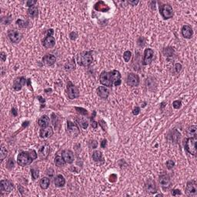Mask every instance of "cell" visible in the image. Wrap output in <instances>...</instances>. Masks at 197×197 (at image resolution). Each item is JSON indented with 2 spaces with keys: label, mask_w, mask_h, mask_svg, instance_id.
<instances>
[{
  "label": "cell",
  "mask_w": 197,
  "mask_h": 197,
  "mask_svg": "<svg viewBox=\"0 0 197 197\" xmlns=\"http://www.w3.org/2000/svg\"><path fill=\"white\" fill-rule=\"evenodd\" d=\"M100 79V83L105 86H118L121 84V74L117 70H112L109 72H102Z\"/></svg>",
  "instance_id": "1"
},
{
  "label": "cell",
  "mask_w": 197,
  "mask_h": 197,
  "mask_svg": "<svg viewBox=\"0 0 197 197\" xmlns=\"http://www.w3.org/2000/svg\"><path fill=\"white\" fill-rule=\"evenodd\" d=\"M37 157V153L35 150H30L29 152H22L17 157V163L21 166H26L30 165L34 159Z\"/></svg>",
  "instance_id": "2"
},
{
  "label": "cell",
  "mask_w": 197,
  "mask_h": 197,
  "mask_svg": "<svg viewBox=\"0 0 197 197\" xmlns=\"http://www.w3.org/2000/svg\"><path fill=\"white\" fill-rule=\"evenodd\" d=\"M93 61L92 52H83L78 55L77 62L79 65L83 66H89Z\"/></svg>",
  "instance_id": "3"
},
{
  "label": "cell",
  "mask_w": 197,
  "mask_h": 197,
  "mask_svg": "<svg viewBox=\"0 0 197 197\" xmlns=\"http://www.w3.org/2000/svg\"><path fill=\"white\" fill-rule=\"evenodd\" d=\"M196 137H191L187 139L186 144H185L187 152L193 155V156L196 155Z\"/></svg>",
  "instance_id": "4"
},
{
  "label": "cell",
  "mask_w": 197,
  "mask_h": 197,
  "mask_svg": "<svg viewBox=\"0 0 197 197\" xmlns=\"http://www.w3.org/2000/svg\"><path fill=\"white\" fill-rule=\"evenodd\" d=\"M160 14L164 19H169L173 16V10L170 5L165 4L162 6L159 9Z\"/></svg>",
  "instance_id": "5"
},
{
  "label": "cell",
  "mask_w": 197,
  "mask_h": 197,
  "mask_svg": "<svg viewBox=\"0 0 197 197\" xmlns=\"http://www.w3.org/2000/svg\"><path fill=\"white\" fill-rule=\"evenodd\" d=\"M186 193L189 196H196L197 194V184L196 181L192 180L187 182L186 187Z\"/></svg>",
  "instance_id": "6"
},
{
  "label": "cell",
  "mask_w": 197,
  "mask_h": 197,
  "mask_svg": "<svg viewBox=\"0 0 197 197\" xmlns=\"http://www.w3.org/2000/svg\"><path fill=\"white\" fill-rule=\"evenodd\" d=\"M67 133L72 137H76L79 134V129L76 123H73L71 121L67 122Z\"/></svg>",
  "instance_id": "7"
},
{
  "label": "cell",
  "mask_w": 197,
  "mask_h": 197,
  "mask_svg": "<svg viewBox=\"0 0 197 197\" xmlns=\"http://www.w3.org/2000/svg\"><path fill=\"white\" fill-rule=\"evenodd\" d=\"M67 91H68V96L70 100H74L79 96V92L76 86L72 85V83H69L67 85Z\"/></svg>",
  "instance_id": "8"
},
{
  "label": "cell",
  "mask_w": 197,
  "mask_h": 197,
  "mask_svg": "<svg viewBox=\"0 0 197 197\" xmlns=\"http://www.w3.org/2000/svg\"><path fill=\"white\" fill-rule=\"evenodd\" d=\"M50 153V146L47 143H43L39 148V156L42 159H46Z\"/></svg>",
  "instance_id": "9"
},
{
  "label": "cell",
  "mask_w": 197,
  "mask_h": 197,
  "mask_svg": "<svg viewBox=\"0 0 197 197\" xmlns=\"http://www.w3.org/2000/svg\"><path fill=\"white\" fill-rule=\"evenodd\" d=\"M13 189V182L9 180H2L0 182V190L5 193H10Z\"/></svg>",
  "instance_id": "10"
},
{
  "label": "cell",
  "mask_w": 197,
  "mask_h": 197,
  "mask_svg": "<svg viewBox=\"0 0 197 197\" xmlns=\"http://www.w3.org/2000/svg\"><path fill=\"white\" fill-rule=\"evenodd\" d=\"M154 58V51L151 49H146L144 52L143 65H149L153 62Z\"/></svg>",
  "instance_id": "11"
},
{
  "label": "cell",
  "mask_w": 197,
  "mask_h": 197,
  "mask_svg": "<svg viewBox=\"0 0 197 197\" xmlns=\"http://www.w3.org/2000/svg\"><path fill=\"white\" fill-rule=\"evenodd\" d=\"M8 36L12 43H18L21 39V33L17 30H9L8 32Z\"/></svg>",
  "instance_id": "12"
},
{
  "label": "cell",
  "mask_w": 197,
  "mask_h": 197,
  "mask_svg": "<svg viewBox=\"0 0 197 197\" xmlns=\"http://www.w3.org/2000/svg\"><path fill=\"white\" fill-rule=\"evenodd\" d=\"M127 84L130 86H138L140 84V78L138 75L134 73H130L127 76Z\"/></svg>",
  "instance_id": "13"
},
{
  "label": "cell",
  "mask_w": 197,
  "mask_h": 197,
  "mask_svg": "<svg viewBox=\"0 0 197 197\" xmlns=\"http://www.w3.org/2000/svg\"><path fill=\"white\" fill-rule=\"evenodd\" d=\"M62 159H64V161L66 163L70 164L74 161V154L71 150H68V149L64 150L62 153Z\"/></svg>",
  "instance_id": "14"
},
{
  "label": "cell",
  "mask_w": 197,
  "mask_h": 197,
  "mask_svg": "<svg viewBox=\"0 0 197 197\" xmlns=\"http://www.w3.org/2000/svg\"><path fill=\"white\" fill-rule=\"evenodd\" d=\"M159 183L163 189H168L171 186V181L167 175H162L159 177Z\"/></svg>",
  "instance_id": "15"
},
{
  "label": "cell",
  "mask_w": 197,
  "mask_h": 197,
  "mask_svg": "<svg viewBox=\"0 0 197 197\" xmlns=\"http://www.w3.org/2000/svg\"><path fill=\"white\" fill-rule=\"evenodd\" d=\"M145 189L149 193H156L157 191L156 182L153 179H149L145 184Z\"/></svg>",
  "instance_id": "16"
},
{
  "label": "cell",
  "mask_w": 197,
  "mask_h": 197,
  "mask_svg": "<svg viewBox=\"0 0 197 197\" xmlns=\"http://www.w3.org/2000/svg\"><path fill=\"white\" fill-rule=\"evenodd\" d=\"M94 9L98 12H102V13H106L107 11L109 10V7L108 6V5H106V3L102 1H99L95 4L94 6Z\"/></svg>",
  "instance_id": "17"
},
{
  "label": "cell",
  "mask_w": 197,
  "mask_h": 197,
  "mask_svg": "<svg viewBox=\"0 0 197 197\" xmlns=\"http://www.w3.org/2000/svg\"><path fill=\"white\" fill-rule=\"evenodd\" d=\"M43 46L47 49L53 48L55 44V39L53 36H47L43 41Z\"/></svg>",
  "instance_id": "18"
},
{
  "label": "cell",
  "mask_w": 197,
  "mask_h": 197,
  "mask_svg": "<svg viewBox=\"0 0 197 197\" xmlns=\"http://www.w3.org/2000/svg\"><path fill=\"white\" fill-rule=\"evenodd\" d=\"M182 34L186 39H191L193 35V29L188 25H185L182 28Z\"/></svg>",
  "instance_id": "19"
},
{
  "label": "cell",
  "mask_w": 197,
  "mask_h": 197,
  "mask_svg": "<svg viewBox=\"0 0 197 197\" xmlns=\"http://www.w3.org/2000/svg\"><path fill=\"white\" fill-rule=\"evenodd\" d=\"M97 94L101 99L106 100L109 95V90L105 86H100L97 89Z\"/></svg>",
  "instance_id": "20"
},
{
  "label": "cell",
  "mask_w": 197,
  "mask_h": 197,
  "mask_svg": "<svg viewBox=\"0 0 197 197\" xmlns=\"http://www.w3.org/2000/svg\"><path fill=\"white\" fill-rule=\"evenodd\" d=\"M26 79L24 77H19V78L16 79L14 82L13 88L15 90H20L22 89V87L26 84Z\"/></svg>",
  "instance_id": "21"
},
{
  "label": "cell",
  "mask_w": 197,
  "mask_h": 197,
  "mask_svg": "<svg viewBox=\"0 0 197 197\" xmlns=\"http://www.w3.org/2000/svg\"><path fill=\"white\" fill-rule=\"evenodd\" d=\"M53 130L51 127H45L41 129L40 137L43 139H47L53 136Z\"/></svg>",
  "instance_id": "22"
},
{
  "label": "cell",
  "mask_w": 197,
  "mask_h": 197,
  "mask_svg": "<svg viewBox=\"0 0 197 197\" xmlns=\"http://www.w3.org/2000/svg\"><path fill=\"white\" fill-rule=\"evenodd\" d=\"M55 57L53 55H46L43 58V62L47 66H52L55 62Z\"/></svg>",
  "instance_id": "23"
},
{
  "label": "cell",
  "mask_w": 197,
  "mask_h": 197,
  "mask_svg": "<svg viewBox=\"0 0 197 197\" xmlns=\"http://www.w3.org/2000/svg\"><path fill=\"white\" fill-rule=\"evenodd\" d=\"M55 186L57 187H62L66 183V179L62 175H58L54 181Z\"/></svg>",
  "instance_id": "24"
},
{
  "label": "cell",
  "mask_w": 197,
  "mask_h": 197,
  "mask_svg": "<svg viewBox=\"0 0 197 197\" xmlns=\"http://www.w3.org/2000/svg\"><path fill=\"white\" fill-rule=\"evenodd\" d=\"M39 125L42 128L47 127L49 124V119L47 116H43L39 119Z\"/></svg>",
  "instance_id": "25"
},
{
  "label": "cell",
  "mask_w": 197,
  "mask_h": 197,
  "mask_svg": "<svg viewBox=\"0 0 197 197\" xmlns=\"http://www.w3.org/2000/svg\"><path fill=\"white\" fill-rule=\"evenodd\" d=\"M196 125H191L187 129L186 135L189 138L196 137Z\"/></svg>",
  "instance_id": "26"
},
{
  "label": "cell",
  "mask_w": 197,
  "mask_h": 197,
  "mask_svg": "<svg viewBox=\"0 0 197 197\" xmlns=\"http://www.w3.org/2000/svg\"><path fill=\"white\" fill-rule=\"evenodd\" d=\"M49 184H50V180H49V178H47V177L42 178L40 180V182H39V185H40L41 188L43 189H46L49 188Z\"/></svg>",
  "instance_id": "27"
},
{
  "label": "cell",
  "mask_w": 197,
  "mask_h": 197,
  "mask_svg": "<svg viewBox=\"0 0 197 197\" xmlns=\"http://www.w3.org/2000/svg\"><path fill=\"white\" fill-rule=\"evenodd\" d=\"M38 13H39L38 9H37L36 6L31 7V8H29V10H28V14H29V15L30 17L32 18H36V16L38 15Z\"/></svg>",
  "instance_id": "28"
},
{
  "label": "cell",
  "mask_w": 197,
  "mask_h": 197,
  "mask_svg": "<svg viewBox=\"0 0 197 197\" xmlns=\"http://www.w3.org/2000/svg\"><path fill=\"white\" fill-rule=\"evenodd\" d=\"M93 159L94 161L95 162H100L102 161V155L101 152L100 151H95L93 153Z\"/></svg>",
  "instance_id": "29"
},
{
  "label": "cell",
  "mask_w": 197,
  "mask_h": 197,
  "mask_svg": "<svg viewBox=\"0 0 197 197\" xmlns=\"http://www.w3.org/2000/svg\"><path fill=\"white\" fill-rule=\"evenodd\" d=\"M54 163L57 166L59 167H62V166H63L66 163L64 161V159H62V157L60 156H57L55 157V159H54Z\"/></svg>",
  "instance_id": "30"
},
{
  "label": "cell",
  "mask_w": 197,
  "mask_h": 197,
  "mask_svg": "<svg viewBox=\"0 0 197 197\" xmlns=\"http://www.w3.org/2000/svg\"><path fill=\"white\" fill-rule=\"evenodd\" d=\"M7 155H8V151H7V149L5 148L4 146H2V147H1V152H0V160L1 161L4 160L5 158L7 156Z\"/></svg>",
  "instance_id": "31"
},
{
  "label": "cell",
  "mask_w": 197,
  "mask_h": 197,
  "mask_svg": "<svg viewBox=\"0 0 197 197\" xmlns=\"http://www.w3.org/2000/svg\"><path fill=\"white\" fill-rule=\"evenodd\" d=\"M163 54L165 56H172L174 54V50L171 47H168V48H165L163 49Z\"/></svg>",
  "instance_id": "32"
},
{
  "label": "cell",
  "mask_w": 197,
  "mask_h": 197,
  "mask_svg": "<svg viewBox=\"0 0 197 197\" xmlns=\"http://www.w3.org/2000/svg\"><path fill=\"white\" fill-rule=\"evenodd\" d=\"M74 69H75L74 60L68 62L65 65V69H66V71H71V70Z\"/></svg>",
  "instance_id": "33"
},
{
  "label": "cell",
  "mask_w": 197,
  "mask_h": 197,
  "mask_svg": "<svg viewBox=\"0 0 197 197\" xmlns=\"http://www.w3.org/2000/svg\"><path fill=\"white\" fill-rule=\"evenodd\" d=\"M79 124L80 125V126L82 128H83L84 129H86L88 127V123L86 122V120L83 119H77Z\"/></svg>",
  "instance_id": "34"
},
{
  "label": "cell",
  "mask_w": 197,
  "mask_h": 197,
  "mask_svg": "<svg viewBox=\"0 0 197 197\" xmlns=\"http://www.w3.org/2000/svg\"><path fill=\"white\" fill-rule=\"evenodd\" d=\"M16 24L21 28H25L28 26L29 22H28V21H25V20H22V19H18L16 21Z\"/></svg>",
  "instance_id": "35"
},
{
  "label": "cell",
  "mask_w": 197,
  "mask_h": 197,
  "mask_svg": "<svg viewBox=\"0 0 197 197\" xmlns=\"http://www.w3.org/2000/svg\"><path fill=\"white\" fill-rule=\"evenodd\" d=\"M132 57V53L130 51H125L123 54V59L125 60V62H128L130 60Z\"/></svg>",
  "instance_id": "36"
},
{
  "label": "cell",
  "mask_w": 197,
  "mask_h": 197,
  "mask_svg": "<svg viewBox=\"0 0 197 197\" xmlns=\"http://www.w3.org/2000/svg\"><path fill=\"white\" fill-rule=\"evenodd\" d=\"M31 175H32V177L33 179H36L39 177V170H35V169H32V170H31Z\"/></svg>",
  "instance_id": "37"
},
{
  "label": "cell",
  "mask_w": 197,
  "mask_h": 197,
  "mask_svg": "<svg viewBox=\"0 0 197 197\" xmlns=\"http://www.w3.org/2000/svg\"><path fill=\"white\" fill-rule=\"evenodd\" d=\"M13 166H14V161H13V159H9L6 163V167L8 168V169H9V170H11V169H13Z\"/></svg>",
  "instance_id": "38"
},
{
  "label": "cell",
  "mask_w": 197,
  "mask_h": 197,
  "mask_svg": "<svg viewBox=\"0 0 197 197\" xmlns=\"http://www.w3.org/2000/svg\"><path fill=\"white\" fill-rule=\"evenodd\" d=\"M174 165H175V163H174V162L172 160H168L166 162V167L169 170H172L174 167Z\"/></svg>",
  "instance_id": "39"
},
{
  "label": "cell",
  "mask_w": 197,
  "mask_h": 197,
  "mask_svg": "<svg viewBox=\"0 0 197 197\" xmlns=\"http://www.w3.org/2000/svg\"><path fill=\"white\" fill-rule=\"evenodd\" d=\"M76 110H78V112L82 115H87V113H88V112H87V110H86V109H85L76 107Z\"/></svg>",
  "instance_id": "40"
},
{
  "label": "cell",
  "mask_w": 197,
  "mask_h": 197,
  "mask_svg": "<svg viewBox=\"0 0 197 197\" xmlns=\"http://www.w3.org/2000/svg\"><path fill=\"white\" fill-rule=\"evenodd\" d=\"M172 106H173V107L175 109L180 108V106H181V101H179V100L174 101L173 103H172Z\"/></svg>",
  "instance_id": "41"
},
{
  "label": "cell",
  "mask_w": 197,
  "mask_h": 197,
  "mask_svg": "<svg viewBox=\"0 0 197 197\" xmlns=\"http://www.w3.org/2000/svg\"><path fill=\"white\" fill-rule=\"evenodd\" d=\"M175 69H176V72H177V73H179V72L181 71V69H182V66H181V64L176 63V66H175Z\"/></svg>",
  "instance_id": "42"
},
{
  "label": "cell",
  "mask_w": 197,
  "mask_h": 197,
  "mask_svg": "<svg viewBox=\"0 0 197 197\" xmlns=\"http://www.w3.org/2000/svg\"><path fill=\"white\" fill-rule=\"evenodd\" d=\"M36 1H28L26 5H27V6L31 8V7L34 6V5L36 4Z\"/></svg>",
  "instance_id": "43"
},
{
  "label": "cell",
  "mask_w": 197,
  "mask_h": 197,
  "mask_svg": "<svg viewBox=\"0 0 197 197\" xmlns=\"http://www.w3.org/2000/svg\"><path fill=\"white\" fill-rule=\"evenodd\" d=\"M172 196H176V195H179V194H181V192H180L179 189H173L172 190Z\"/></svg>",
  "instance_id": "44"
},
{
  "label": "cell",
  "mask_w": 197,
  "mask_h": 197,
  "mask_svg": "<svg viewBox=\"0 0 197 197\" xmlns=\"http://www.w3.org/2000/svg\"><path fill=\"white\" fill-rule=\"evenodd\" d=\"M140 109L139 108V107H136V108L133 109V115L136 116V115H138L139 113H140Z\"/></svg>",
  "instance_id": "45"
},
{
  "label": "cell",
  "mask_w": 197,
  "mask_h": 197,
  "mask_svg": "<svg viewBox=\"0 0 197 197\" xmlns=\"http://www.w3.org/2000/svg\"><path fill=\"white\" fill-rule=\"evenodd\" d=\"M1 58H2V61L4 62L6 61V55L5 54V53H3V52H2L1 53Z\"/></svg>",
  "instance_id": "46"
},
{
  "label": "cell",
  "mask_w": 197,
  "mask_h": 197,
  "mask_svg": "<svg viewBox=\"0 0 197 197\" xmlns=\"http://www.w3.org/2000/svg\"><path fill=\"white\" fill-rule=\"evenodd\" d=\"M138 3H139V1H129V4L130 5H133V6H136V5H137Z\"/></svg>",
  "instance_id": "47"
},
{
  "label": "cell",
  "mask_w": 197,
  "mask_h": 197,
  "mask_svg": "<svg viewBox=\"0 0 197 197\" xmlns=\"http://www.w3.org/2000/svg\"><path fill=\"white\" fill-rule=\"evenodd\" d=\"M92 121V126H93V128H96L98 126V123H96V122H95V121H93V120H91Z\"/></svg>",
  "instance_id": "48"
},
{
  "label": "cell",
  "mask_w": 197,
  "mask_h": 197,
  "mask_svg": "<svg viewBox=\"0 0 197 197\" xmlns=\"http://www.w3.org/2000/svg\"><path fill=\"white\" fill-rule=\"evenodd\" d=\"M101 146H102V148H105L106 146V140H102V143H101Z\"/></svg>",
  "instance_id": "49"
},
{
  "label": "cell",
  "mask_w": 197,
  "mask_h": 197,
  "mask_svg": "<svg viewBox=\"0 0 197 197\" xmlns=\"http://www.w3.org/2000/svg\"><path fill=\"white\" fill-rule=\"evenodd\" d=\"M12 112H13V115H14V116H17V112H16V110H15V109H12Z\"/></svg>",
  "instance_id": "50"
}]
</instances>
